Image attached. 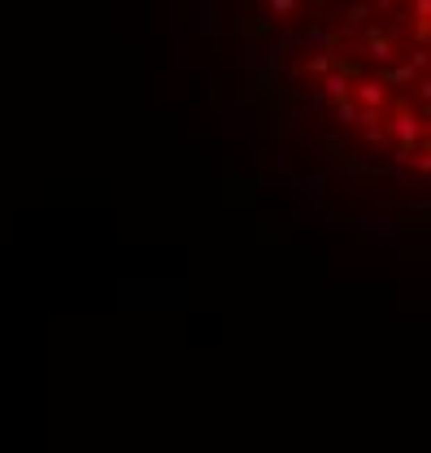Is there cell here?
Returning <instances> with one entry per match:
<instances>
[{"mask_svg": "<svg viewBox=\"0 0 431 453\" xmlns=\"http://www.w3.org/2000/svg\"><path fill=\"white\" fill-rule=\"evenodd\" d=\"M379 96H384V88H375V83L361 88V101H379Z\"/></svg>", "mask_w": 431, "mask_h": 453, "instance_id": "obj_1", "label": "cell"}]
</instances>
